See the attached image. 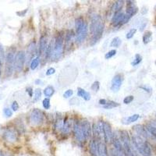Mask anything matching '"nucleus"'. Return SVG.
<instances>
[{
  "label": "nucleus",
  "instance_id": "nucleus-1",
  "mask_svg": "<svg viewBox=\"0 0 156 156\" xmlns=\"http://www.w3.org/2000/svg\"><path fill=\"white\" fill-rule=\"evenodd\" d=\"M73 133L78 141H85L92 134L91 124L87 120H76L73 124Z\"/></svg>",
  "mask_w": 156,
  "mask_h": 156
},
{
  "label": "nucleus",
  "instance_id": "nucleus-2",
  "mask_svg": "<svg viewBox=\"0 0 156 156\" xmlns=\"http://www.w3.org/2000/svg\"><path fill=\"white\" fill-rule=\"evenodd\" d=\"M104 28V22L102 20V17L98 15H94L92 16L90 24V32L91 35V46L94 45L95 43L100 40L102 38V34H103Z\"/></svg>",
  "mask_w": 156,
  "mask_h": 156
},
{
  "label": "nucleus",
  "instance_id": "nucleus-3",
  "mask_svg": "<svg viewBox=\"0 0 156 156\" xmlns=\"http://www.w3.org/2000/svg\"><path fill=\"white\" fill-rule=\"evenodd\" d=\"M131 142L137 151L142 156H151V149L145 139L137 134H134L132 136Z\"/></svg>",
  "mask_w": 156,
  "mask_h": 156
},
{
  "label": "nucleus",
  "instance_id": "nucleus-4",
  "mask_svg": "<svg viewBox=\"0 0 156 156\" xmlns=\"http://www.w3.org/2000/svg\"><path fill=\"white\" fill-rule=\"evenodd\" d=\"M75 27H76V42L80 44L85 40L87 36L88 32V27L86 22H84L83 18L79 17L75 22Z\"/></svg>",
  "mask_w": 156,
  "mask_h": 156
},
{
  "label": "nucleus",
  "instance_id": "nucleus-5",
  "mask_svg": "<svg viewBox=\"0 0 156 156\" xmlns=\"http://www.w3.org/2000/svg\"><path fill=\"white\" fill-rule=\"evenodd\" d=\"M63 44L64 38L63 35H58L55 39L54 44H53V51H52L51 58L53 60H58L60 57L62 56L63 53Z\"/></svg>",
  "mask_w": 156,
  "mask_h": 156
},
{
  "label": "nucleus",
  "instance_id": "nucleus-6",
  "mask_svg": "<svg viewBox=\"0 0 156 156\" xmlns=\"http://www.w3.org/2000/svg\"><path fill=\"white\" fill-rule=\"evenodd\" d=\"M120 141L124 146L126 156H135L134 151L131 144V140L127 131H120Z\"/></svg>",
  "mask_w": 156,
  "mask_h": 156
},
{
  "label": "nucleus",
  "instance_id": "nucleus-7",
  "mask_svg": "<svg viewBox=\"0 0 156 156\" xmlns=\"http://www.w3.org/2000/svg\"><path fill=\"white\" fill-rule=\"evenodd\" d=\"M14 60L15 56L14 52L9 51L5 56V75L8 76L13 74V72L14 70Z\"/></svg>",
  "mask_w": 156,
  "mask_h": 156
},
{
  "label": "nucleus",
  "instance_id": "nucleus-8",
  "mask_svg": "<svg viewBox=\"0 0 156 156\" xmlns=\"http://www.w3.org/2000/svg\"><path fill=\"white\" fill-rule=\"evenodd\" d=\"M26 61V53L24 51H19L15 56L14 70L16 72H21Z\"/></svg>",
  "mask_w": 156,
  "mask_h": 156
},
{
  "label": "nucleus",
  "instance_id": "nucleus-9",
  "mask_svg": "<svg viewBox=\"0 0 156 156\" xmlns=\"http://www.w3.org/2000/svg\"><path fill=\"white\" fill-rule=\"evenodd\" d=\"M44 120V114L42 111L38 109H33L31 113V122L33 125H40Z\"/></svg>",
  "mask_w": 156,
  "mask_h": 156
},
{
  "label": "nucleus",
  "instance_id": "nucleus-10",
  "mask_svg": "<svg viewBox=\"0 0 156 156\" xmlns=\"http://www.w3.org/2000/svg\"><path fill=\"white\" fill-rule=\"evenodd\" d=\"M138 12V8L137 7L136 5L134 3H127V11H126V14L124 16V20H123V23H122V25L123 24H127V22L129 21L133 16L136 15V13Z\"/></svg>",
  "mask_w": 156,
  "mask_h": 156
},
{
  "label": "nucleus",
  "instance_id": "nucleus-11",
  "mask_svg": "<svg viewBox=\"0 0 156 156\" xmlns=\"http://www.w3.org/2000/svg\"><path fill=\"white\" fill-rule=\"evenodd\" d=\"M112 141H113V148H114V153H113L114 155L115 156H126L124 146H123V144H122L120 139L113 135Z\"/></svg>",
  "mask_w": 156,
  "mask_h": 156
},
{
  "label": "nucleus",
  "instance_id": "nucleus-12",
  "mask_svg": "<svg viewBox=\"0 0 156 156\" xmlns=\"http://www.w3.org/2000/svg\"><path fill=\"white\" fill-rule=\"evenodd\" d=\"M102 124H103V132H102V135L104 137V140L105 142H110L113 139V134L112 131V128L109 123L105 121H102Z\"/></svg>",
  "mask_w": 156,
  "mask_h": 156
},
{
  "label": "nucleus",
  "instance_id": "nucleus-13",
  "mask_svg": "<svg viewBox=\"0 0 156 156\" xmlns=\"http://www.w3.org/2000/svg\"><path fill=\"white\" fill-rule=\"evenodd\" d=\"M122 85V76L120 74H116L113 76L111 83V90L113 92H118Z\"/></svg>",
  "mask_w": 156,
  "mask_h": 156
},
{
  "label": "nucleus",
  "instance_id": "nucleus-14",
  "mask_svg": "<svg viewBox=\"0 0 156 156\" xmlns=\"http://www.w3.org/2000/svg\"><path fill=\"white\" fill-rule=\"evenodd\" d=\"M37 46L36 44H35V42H31L30 44L28 47H27V54H26V59L31 60L32 61L33 59H35V56L37 53Z\"/></svg>",
  "mask_w": 156,
  "mask_h": 156
},
{
  "label": "nucleus",
  "instance_id": "nucleus-15",
  "mask_svg": "<svg viewBox=\"0 0 156 156\" xmlns=\"http://www.w3.org/2000/svg\"><path fill=\"white\" fill-rule=\"evenodd\" d=\"M124 16H125V14L122 13L121 11H120V12H118V13H114L113 18H112V20H111L112 24H113L114 27H118V26L122 25Z\"/></svg>",
  "mask_w": 156,
  "mask_h": 156
},
{
  "label": "nucleus",
  "instance_id": "nucleus-16",
  "mask_svg": "<svg viewBox=\"0 0 156 156\" xmlns=\"http://www.w3.org/2000/svg\"><path fill=\"white\" fill-rule=\"evenodd\" d=\"M134 131L136 132V134H137L138 136L141 137L144 139H146V138H148L149 137L148 131L142 125L134 126Z\"/></svg>",
  "mask_w": 156,
  "mask_h": 156
},
{
  "label": "nucleus",
  "instance_id": "nucleus-17",
  "mask_svg": "<svg viewBox=\"0 0 156 156\" xmlns=\"http://www.w3.org/2000/svg\"><path fill=\"white\" fill-rule=\"evenodd\" d=\"M3 137L5 140L9 142H14L16 141V139H17V135H16V133L13 130H6V131L4 132Z\"/></svg>",
  "mask_w": 156,
  "mask_h": 156
},
{
  "label": "nucleus",
  "instance_id": "nucleus-18",
  "mask_svg": "<svg viewBox=\"0 0 156 156\" xmlns=\"http://www.w3.org/2000/svg\"><path fill=\"white\" fill-rule=\"evenodd\" d=\"M47 47V38L46 36H42L40 38V40H39V46H38V54H39V56L46 53Z\"/></svg>",
  "mask_w": 156,
  "mask_h": 156
},
{
  "label": "nucleus",
  "instance_id": "nucleus-19",
  "mask_svg": "<svg viewBox=\"0 0 156 156\" xmlns=\"http://www.w3.org/2000/svg\"><path fill=\"white\" fill-rule=\"evenodd\" d=\"M98 144L96 140H91L89 144V150L92 156H98Z\"/></svg>",
  "mask_w": 156,
  "mask_h": 156
},
{
  "label": "nucleus",
  "instance_id": "nucleus-20",
  "mask_svg": "<svg viewBox=\"0 0 156 156\" xmlns=\"http://www.w3.org/2000/svg\"><path fill=\"white\" fill-rule=\"evenodd\" d=\"M140 118V115L139 114H134L132 116H127L122 120V124H125V125H129V124H133L136 122L138 119Z\"/></svg>",
  "mask_w": 156,
  "mask_h": 156
},
{
  "label": "nucleus",
  "instance_id": "nucleus-21",
  "mask_svg": "<svg viewBox=\"0 0 156 156\" xmlns=\"http://www.w3.org/2000/svg\"><path fill=\"white\" fill-rule=\"evenodd\" d=\"M77 94L78 96L81 97L85 101L91 100V94H90V93L87 92V91H85L84 89L81 88V87H78L77 88Z\"/></svg>",
  "mask_w": 156,
  "mask_h": 156
},
{
  "label": "nucleus",
  "instance_id": "nucleus-22",
  "mask_svg": "<svg viewBox=\"0 0 156 156\" xmlns=\"http://www.w3.org/2000/svg\"><path fill=\"white\" fill-rule=\"evenodd\" d=\"M146 130L151 135H152L156 139V123L151 122L150 124H148L146 126Z\"/></svg>",
  "mask_w": 156,
  "mask_h": 156
},
{
  "label": "nucleus",
  "instance_id": "nucleus-23",
  "mask_svg": "<svg viewBox=\"0 0 156 156\" xmlns=\"http://www.w3.org/2000/svg\"><path fill=\"white\" fill-rule=\"evenodd\" d=\"M98 156H109L107 147L105 145V144L102 142H100L98 144Z\"/></svg>",
  "mask_w": 156,
  "mask_h": 156
},
{
  "label": "nucleus",
  "instance_id": "nucleus-24",
  "mask_svg": "<svg viewBox=\"0 0 156 156\" xmlns=\"http://www.w3.org/2000/svg\"><path fill=\"white\" fill-rule=\"evenodd\" d=\"M70 122L66 118L63 120V122L62 127H61V131H62L63 134H68L70 131Z\"/></svg>",
  "mask_w": 156,
  "mask_h": 156
},
{
  "label": "nucleus",
  "instance_id": "nucleus-25",
  "mask_svg": "<svg viewBox=\"0 0 156 156\" xmlns=\"http://www.w3.org/2000/svg\"><path fill=\"white\" fill-rule=\"evenodd\" d=\"M41 59L39 56L35 57V59H33L32 61L31 62V64H30V68H31V70H35L38 66H39V63H40Z\"/></svg>",
  "mask_w": 156,
  "mask_h": 156
},
{
  "label": "nucleus",
  "instance_id": "nucleus-26",
  "mask_svg": "<svg viewBox=\"0 0 156 156\" xmlns=\"http://www.w3.org/2000/svg\"><path fill=\"white\" fill-rule=\"evenodd\" d=\"M44 94L46 97H52L55 93V89L53 86H47L44 89Z\"/></svg>",
  "mask_w": 156,
  "mask_h": 156
},
{
  "label": "nucleus",
  "instance_id": "nucleus-27",
  "mask_svg": "<svg viewBox=\"0 0 156 156\" xmlns=\"http://www.w3.org/2000/svg\"><path fill=\"white\" fill-rule=\"evenodd\" d=\"M151 40H152V33L149 31H146V32L144 33V35H143L144 44L147 45V44H148Z\"/></svg>",
  "mask_w": 156,
  "mask_h": 156
},
{
  "label": "nucleus",
  "instance_id": "nucleus-28",
  "mask_svg": "<svg viewBox=\"0 0 156 156\" xmlns=\"http://www.w3.org/2000/svg\"><path fill=\"white\" fill-rule=\"evenodd\" d=\"M124 1H116V2L113 5V11H114V13H118L121 11V9L124 6Z\"/></svg>",
  "mask_w": 156,
  "mask_h": 156
},
{
  "label": "nucleus",
  "instance_id": "nucleus-29",
  "mask_svg": "<svg viewBox=\"0 0 156 156\" xmlns=\"http://www.w3.org/2000/svg\"><path fill=\"white\" fill-rule=\"evenodd\" d=\"M120 106V103L116 102H113V101H107V103L106 105H104L103 108L105 109H113V108H116Z\"/></svg>",
  "mask_w": 156,
  "mask_h": 156
},
{
  "label": "nucleus",
  "instance_id": "nucleus-30",
  "mask_svg": "<svg viewBox=\"0 0 156 156\" xmlns=\"http://www.w3.org/2000/svg\"><path fill=\"white\" fill-rule=\"evenodd\" d=\"M121 43H122L121 39H120L119 37H116V38H113V40H112V42H111L110 46L111 47L118 48V47H120V45H121Z\"/></svg>",
  "mask_w": 156,
  "mask_h": 156
},
{
  "label": "nucleus",
  "instance_id": "nucleus-31",
  "mask_svg": "<svg viewBox=\"0 0 156 156\" xmlns=\"http://www.w3.org/2000/svg\"><path fill=\"white\" fill-rule=\"evenodd\" d=\"M141 61H142L141 56L139 54H136L134 56V59L133 60V62L131 63V65H132L133 66H136L139 65V64L141 63Z\"/></svg>",
  "mask_w": 156,
  "mask_h": 156
},
{
  "label": "nucleus",
  "instance_id": "nucleus-32",
  "mask_svg": "<svg viewBox=\"0 0 156 156\" xmlns=\"http://www.w3.org/2000/svg\"><path fill=\"white\" fill-rule=\"evenodd\" d=\"M116 54V49H112L110 51L108 52L107 53H105V58L106 59H109L113 58V56H115Z\"/></svg>",
  "mask_w": 156,
  "mask_h": 156
},
{
  "label": "nucleus",
  "instance_id": "nucleus-33",
  "mask_svg": "<svg viewBox=\"0 0 156 156\" xmlns=\"http://www.w3.org/2000/svg\"><path fill=\"white\" fill-rule=\"evenodd\" d=\"M136 32H137L136 28H131V29L127 33V35H126V38H127V39H131L134 36Z\"/></svg>",
  "mask_w": 156,
  "mask_h": 156
},
{
  "label": "nucleus",
  "instance_id": "nucleus-34",
  "mask_svg": "<svg viewBox=\"0 0 156 156\" xmlns=\"http://www.w3.org/2000/svg\"><path fill=\"white\" fill-rule=\"evenodd\" d=\"M41 97H42V90H41L40 88L35 89V98H34L35 102H38V101H39V99L41 98Z\"/></svg>",
  "mask_w": 156,
  "mask_h": 156
},
{
  "label": "nucleus",
  "instance_id": "nucleus-35",
  "mask_svg": "<svg viewBox=\"0 0 156 156\" xmlns=\"http://www.w3.org/2000/svg\"><path fill=\"white\" fill-rule=\"evenodd\" d=\"M42 105L45 109H49L51 107V103H50V99L49 98H46L42 102Z\"/></svg>",
  "mask_w": 156,
  "mask_h": 156
},
{
  "label": "nucleus",
  "instance_id": "nucleus-36",
  "mask_svg": "<svg viewBox=\"0 0 156 156\" xmlns=\"http://www.w3.org/2000/svg\"><path fill=\"white\" fill-rule=\"evenodd\" d=\"M100 88V83L98 81H94L91 85V90L94 92H97V91L99 90Z\"/></svg>",
  "mask_w": 156,
  "mask_h": 156
},
{
  "label": "nucleus",
  "instance_id": "nucleus-37",
  "mask_svg": "<svg viewBox=\"0 0 156 156\" xmlns=\"http://www.w3.org/2000/svg\"><path fill=\"white\" fill-rule=\"evenodd\" d=\"M3 114L5 117H11L13 116V111L9 108H5L3 109Z\"/></svg>",
  "mask_w": 156,
  "mask_h": 156
},
{
  "label": "nucleus",
  "instance_id": "nucleus-38",
  "mask_svg": "<svg viewBox=\"0 0 156 156\" xmlns=\"http://www.w3.org/2000/svg\"><path fill=\"white\" fill-rule=\"evenodd\" d=\"M134 97L133 95H128L124 99V103L126 104V105H128V104L131 103L134 101Z\"/></svg>",
  "mask_w": 156,
  "mask_h": 156
},
{
  "label": "nucleus",
  "instance_id": "nucleus-39",
  "mask_svg": "<svg viewBox=\"0 0 156 156\" xmlns=\"http://www.w3.org/2000/svg\"><path fill=\"white\" fill-rule=\"evenodd\" d=\"M72 36H73V32L71 31H67L66 35V43L68 44L72 40Z\"/></svg>",
  "mask_w": 156,
  "mask_h": 156
},
{
  "label": "nucleus",
  "instance_id": "nucleus-40",
  "mask_svg": "<svg viewBox=\"0 0 156 156\" xmlns=\"http://www.w3.org/2000/svg\"><path fill=\"white\" fill-rule=\"evenodd\" d=\"M73 94V91L72 90V89H69V90H67V91H66L65 92H64L63 94V97L65 98H70L72 95Z\"/></svg>",
  "mask_w": 156,
  "mask_h": 156
},
{
  "label": "nucleus",
  "instance_id": "nucleus-41",
  "mask_svg": "<svg viewBox=\"0 0 156 156\" xmlns=\"http://www.w3.org/2000/svg\"><path fill=\"white\" fill-rule=\"evenodd\" d=\"M4 59H5V52H4V49L2 46L0 44V60L1 61H3Z\"/></svg>",
  "mask_w": 156,
  "mask_h": 156
},
{
  "label": "nucleus",
  "instance_id": "nucleus-42",
  "mask_svg": "<svg viewBox=\"0 0 156 156\" xmlns=\"http://www.w3.org/2000/svg\"><path fill=\"white\" fill-rule=\"evenodd\" d=\"M11 109H13V111L16 112L19 109V104L17 103V102L14 101V102H12V105H11Z\"/></svg>",
  "mask_w": 156,
  "mask_h": 156
},
{
  "label": "nucleus",
  "instance_id": "nucleus-43",
  "mask_svg": "<svg viewBox=\"0 0 156 156\" xmlns=\"http://www.w3.org/2000/svg\"><path fill=\"white\" fill-rule=\"evenodd\" d=\"M56 73V70H55V68L53 67H51L49 68V69H48V70L46 71V76H50V75H53L54 74V73Z\"/></svg>",
  "mask_w": 156,
  "mask_h": 156
},
{
  "label": "nucleus",
  "instance_id": "nucleus-44",
  "mask_svg": "<svg viewBox=\"0 0 156 156\" xmlns=\"http://www.w3.org/2000/svg\"><path fill=\"white\" fill-rule=\"evenodd\" d=\"M26 91H27V92L28 93V94H29L30 97H32L33 95V89L31 87H27V89H26Z\"/></svg>",
  "mask_w": 156,
  "mask_h": 156
},
{
  "label": "nucleus",
  "instance_id": "nucleus-45",
  "mask_svg": "<svg viewBox=\"0 0 156 156\" xmlns=\"http://www.w3.org/2000/svg\"><path fill=\"white\" fill-rule=\"evenodd\" d=\"M141 88L144 89V91H147V92H149V93L151 92V87H146V86H142V87H141Z\"/></svg>",
  "mask_w": 156,
  "mask_h": 156
},
{
  "label": "nucleus",
  "instance_id": "nucleus-46",
  "mask_svg": "<svg viewBox=\"0 0 156 156\" xmlns=\"http://www.w3.org/2000/svg\"><path fill=\"white\" fill-rule=\"evenodd\" d=\"M98 103H99L100 105H102L104 106V105H106V103H107V100L104 99V98H102V99H100L99 102H98Z\"/></svg>",
  "mask_w": 156,
  "mask_h": 156
},
{
  "label": "nucleus",
  "instance_id": "nucleus-47",
  "mask_svg": "<svg viewBox=\"0 0 156 156\" xmlns=\"http://www.w3.org/2000/svg\"><path fill=\"white\" fill-rule=\"evenodd\" d=\"M27 12V9H24V11H22V12H17L16 13H17V14H18L20 16H24Z\"/></svg>",
  "mask_w": 156,
  "mask_h": 156
},
{
  "label": "nucleus",
  "instance_id": "nucleus-48",
  "mask_svg": "<svg viewBox=\"0 0 156 156\" xmlns=\"http://www.w3.org/2000/svg\"><path fill=\"white\" fill-rule=\"evenodd\" d=\"M42 83V80H40V79H38V80H35V84H37V85H38V84H41V83Z\"/></svg>",
  "mask_w": 156,
  "mask_h": 156
},
{
  "label": "nucleus",
  "instance_id": "nucleus-49",
  "mask_svg": "<svg viewBox=\"0 0 156 156\" xmlns=\"http://www.w3.org/2000/svg\"><path fill=\"white\" fill-rule=\"evenodd\" d=\"M1 73H2V61L0 60V76H1Z\"/></svg>",
  "mask_w": 156,
  "mask_h": 156
},
{
  "label": "nucleus",
  "instance_id": "nucleus-50",
  "mask_svg": "<svg viewBox=\"0 0 156 156\" xmlns=\"http://www.w3.org/2000/svg\"><path fill=\"white\" fill-rule=\"evenodd\" d=\"M0 156H4L3 154H2V153L1 152V151H0Z\"/></svg>",
  "mask_w": 156,
  "mask_h": 156
},
{
  "label": "nucleus",
  "instance_id": "nucleus-51",
  "mask_svg": "<svg viewBox=\"0 0 156 156\" xmlns=\"http://www.w3.org/2000/svg\"><path fill=\"white\" fill-rule=\"evenodd\" d=\"M155 65H156V61H155Z\"/></svg>",
  "mask_w": 156,
  "mask_h": 156
},
{
  "label": "nucleus",
  "instance_id": "nucleus-52",
  "mask_svg": "<svg viewBox=\"0 0 156 156\" xmlns=\"http://www.w3.org/2000/svg\"><path fill=\"white\" fill-rule=\"evenodd\" d=\"M155 116H156V114H155Z\"/></svg>",
  "mask_w": 156,
  "mask_h": 156
},
{
  "label": "nucleus",
  "instance_id": "nucleus-53",
  "mask_svg": "<svg viewBox=\"0 0 156 156\" xmlns=\"http://www.w3.org/2000/svg\"><path fill=\"white\" fill-rule=\"evenodd\" d=\"M155 123H156V122H155Z\"/></svg>",
  "mask_w": 156,
  "mask_h": 156
}]
</instances>
